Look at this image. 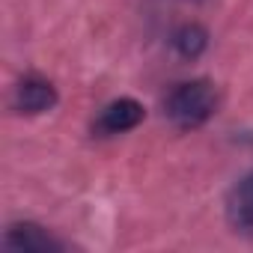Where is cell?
<instances>
[{
    "label": "cell",
    "mask_w": 253,
    "mask_h": 253,
    "mask_svg": "<svg viewBox=\"0 0 253 253\" xmlns=\"http://www.w3.org/2000/svg\"><path fill=\"white\" fill-rule=\"evenodd\" d=\"M214 110H217V92H214L211 81H206V78L176 84L164 101L167 119L182 131H194L200 125H206L214 116Z\"/></svg>",
    "instance_id": "cell-1"
},
{
    "label": "cell",
    "mask_w": 253,
    "mask_h": 253,
    "mask_svg": "<svg viewBox=\"0 0 253 253\" xmlns=\"http://www.w3.org/2000/svg\"><path fill=\"white\" fill-rule=\"evenodd\" d=\"M3 247L21 250V253H60V250H66V244L54 232H48L45 226L30 223V220L9 223V229L3 235Z\"/></svg>",
    "instance_id": "cell-3"
},
{
    "label": "cell",
    "mask_w": 253,
    "mask_h": 253,
    "mask_svg": "<svg viewBox=\"0 0 253 253\" xmlns=\"http://www.w3.org/2000/svg\"><path fill=\"white\" fill-rule=\"evenodd\" d=\"M57 86L42 78V75H27L18 81L15 86V95H12V107L24 116H39V113H48L54 104H57Z\"/></svg>",
    "instance_id": "cell-4"
},
{
    "label": "cell",
    "mask_w": 253,
    "mask_h": 253,
    "mask_svg": "<svg viewBox=\"0 0 253 253\" xmlns=\"http://www.w3.org/2000/svg\"><path fill=\"white\" fill-rule=\"evenodd\" d=\"M146 119V107L137 101V98H113L110 104H104V110L98 113L92 131L98 137H116V134H125V131H134L137 125Z\"/></svg>",
    "instance_id": "cell-2"
},
{
    "label": "cell",
    "mask_w": 253,
    "mask_h": 253,
    "mask_svg": "<svg viewBox=\"0 0 253 253\" xmlns=\"http://www.w3.org/2000/svg\"><path fill=\"white\" fill-rule=\"evenodd\" d=\"M226 220L238 232H253V170L244 173L226 194Z\"/></svg>",
    "instance_id": "cell-5"
},
{
    "label": "cell",
    "mask_w": 253,
    "mask_h": 253,
    "mask_svg": "<svg viewBox=\"0 0 253 253\" xmlns=\"http://www.w3.org/2000/svg\"><path fill=\"white\" fill-rule=\"evenodd\" d=\"M173 48L182 60H200L209 48V33L206 27H200L197 21H188V24H179L176 33H173Z\"/></svg>",
    "instance_id": "cell-6"
}]
</instances>
